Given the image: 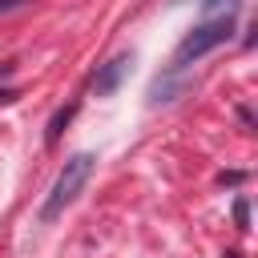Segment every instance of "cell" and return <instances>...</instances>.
I'll list each match as a JSON object with an SVG mask.
<instances>
[{
  "instance_id": "1",
  "label": "cell",
  "mask_w": 258,
  "mask_h": 258,
  "mask_svg": "<svg viewBox=\"0 0 258 258\" xmlns=\"http://www.w3.org/2000/svg\"><path fill=\"white\" fill-rule=\"evenodd\" d=\"M93 153H73L69 161H64V169L56 173V181H52V189H48V198H44V206H40V218L44 222H56L73 202H77V194H81V185L89 181V173H93Z\"/></svg>"
},
{
  "instance_id": "2",
  "label": "cell",
  "mask_w": 258,
  "mask_h": 258,
  "mask_svg": "<svg viewBox=\"0 0 258 258\" xmlns=\"http://www.w3.org/2000/svg\"><path fill=\"white\" fill-rule=\"evenodd\" d=\"M230 32H234V16H206L202 24H194V28L181 36V44H177V52H173V64L181 69V64L214 52L218 44L230 40Z\"/></svg>"
},
{
  "instance_id": "3",
  "label": "cell",
  "mask_w": 258,
  "mask_h": 258,
  "mask_svg": "<svg viewBox=\"0 0 258 258\" xmlns=\"http://www.w3.org/2000/svg\"><path fill=\"white\" fill-rule=\"evenodd\" d=\"M125 69H129V56H117V60H109V64L101 69V77H97V97H105V93H113V89L121 85V77H125Z\"/></svg>"
},
{
  "instance_id": "4",
  "label": "cell",
  "mask_w": 258,
  "mask_h": 258,
  "mask_svg": "<svg viewBox=\"0 0 258 258\" xmlns=\"http://www.w3.org/2000/svg\"><path fill=\"white\" fill-rule=\"evenodd\" d=\"M73 113H77V105H69V109H56V113H52L48 133H44V141H48V145H56V137H60V129L69 125V117H73Z\"/></svg>"
},
{
  "instance_id": "5",
  "label": "cell",
  "mask_w": 258,
  "mask_h": 258,
  "mask_svg": "<svg viewBox=\"0 0 258 258\" xmlns=\"http://www.w3.org/2000/svg\"><path fill=\"white\" fill-rule=\"evenodd\" d=\"M234 218H238V226L246 230V202H238V206H234Z\"/></svg>"
},
{
  "instance_id": "6",
  "label": "cell",
  "mask_w": 258,
  "mask_h": 258,
  "mask_svg": "<svg viewBox=\"0 0 258 258\" xmlns=\"http://www.w3.org/2000/svg\"><path fill=\"white\" fill-rule=\"evenodd\" d=\"M8 101H16V89H0V105H8Z\"/></svg>"
},
{
  "instance_id": "7",
  "label": "cell",
  "mask_w": 258,
  "mask_h": 258,
  "mask_svg": "<svg viewBox=\"0 0 258 258\" xmlns=\"http://www.w3.org/2000/svg\"><path fill=\"white\" fill-rule=\"evenodd\" d=\"M20 4H28V0H0V12H8V8H20Z\"/></svg>"
}]
</instances>
